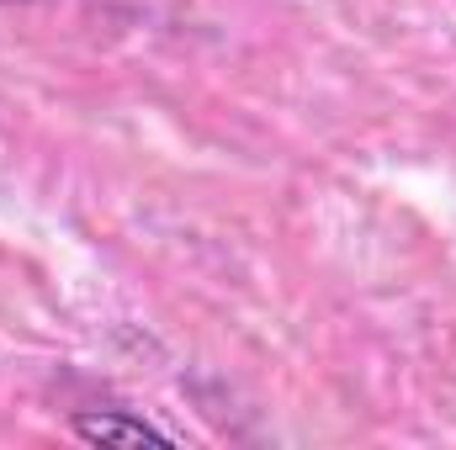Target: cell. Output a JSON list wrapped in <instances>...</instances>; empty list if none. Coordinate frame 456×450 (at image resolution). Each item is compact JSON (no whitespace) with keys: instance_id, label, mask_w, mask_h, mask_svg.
Segmentation results:
<instances>
[{"instance_id":"obj_1","label":"cell","mask_w":456,"mask_h":450,"mask_svg":"<svg viewBox=\"0 0 456 450\" xmlns=\"http://www.w3.org/2000/svg\"><path fill=\"white\" fill-rule=\"evenodd\" d=\"M69 430L86 440V446H143V440H159V446H181L186 435L138 414V408H75L69 414Z\"/></svg>"}]
</instances>
